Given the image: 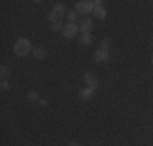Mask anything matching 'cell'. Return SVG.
Segmentation results:
<instances>
[{"label": "cell", "instance_id": "cell-1", "mask_svg": "<svg viewBox=\"0 0 153 146\" xmlns=\"http://www.w3.org/2000/svg\"><path fill=\"white\" fill-rule=\"evenodd\" d=\"M13 49H15V54H16V55H20V57L28 55V54L31 52V42H30V39L20 38L15 42V47H13Z\"/></svg>", "mask_w": 153, "mask_h": 146}, {"label": "cell", "instance_id": "cell-2", "mask_svg": "<svg viewBox=\"0 0 153 146\" xmlns=\"http://www.w3.org/2000/svg\"><path fill=\"white\" fill-rule=\"evenodd\" d=\"M65 12H67V8H65V5H64V3H57V5L52 8V12H51V15L47 16V20H49L51 23H54V21L60 20V16H64Z\"/></svg>", "mask_w": 153, "mask_h": 146}, {"label": "cell", "instance_id": "cell-3", "mask_svg": "<svg viewBox=\"0 0 153 146\" xmlns=\"http://www.w3.org/2000/svg\"><path fill=\"white\" fill-rule=\"evenodd\" d=\"M75 10L78 13L88 15L90 12H93V10H94V5H93V2H88V0H80V2L75 3Z\"/></svg>", "mask_w": 153, "mask_h": 146}, {"label": "cell", "instance_id": "cell-4", "mask_svg": "<svg viewBox=\"0 0 153 146\" xmlns=\"http://www.w3.org/2000/svg\"><path fill=\"white\" fill-rule=\"evenodd\" d=\"M78 26H76L75 23H68V24H65L64 29H62V36L64 38H67V39H72V38H75V34L78 32Z\"/></svg>", "mask_w": 153, "mask_h": 146}, {"label": "cell", "instance_id": "cell-5", "mask_svg": "<svg viewBox=\"0 0 153 146\" xmlns=\"http://www.w3.org/2000/svg\"><path fill=\"white\" fill-rule=\"evenodd\" d=\"M109 60V50H104V49H98L94 52V62L96 63H103V62H108Z\"/></svg>", "mask_w": 153, "mask_h": 146}, {"label": "cell", "instance_id": "cell-6", "mask_svg": "<svg viewBox=\"0 0 153 146\" xmlns=\"http://www.w3.org/2000/svg\"><path fill=\"white\" fill-rule=\"evenodd\" d=\"M83 80H85V83L88 85V88L90 89H96L98 86H100V83H98V80H96V76H93L91 73H85L83 75Z\"/></svg>", "mask_w": 153, "mask_h": 146}, {"label": "cell", "instance_id": "cell-7", "mask_svg": "<svg viewBox=\"0 0 153 146\" xmlns=\"http://www.w3.org/2000/svg\"><path fill=\"white\" fill-rule=\"evenodd\" d=\"M93 29V21L90 20V18H86V20H83L82 23H80V31H82V34H88V32H91Z\"/></svg>", "mask_w": 153, "mask_h": 146}, {"label": "cell", "instance_id": "cell-8", "mask_svg": "<svg viewBox=\"0 0 153 146\" xmlns=\"http://www.w3.org/2000/svg\"><path fill=\"white\" fill-rule=\"evenodd\" d=\"M93 96H94V91L90 89V88H85V89L80 91V99L85 101V102H86V101H91Z\"/></svg>", "mask_w": 153, "mask_h": 146}, {"label": "cell", "instance_id": "cell-9", "mask_svg": "<svg viewBox=\"0 0 153 146\" xmlns=\"http://www.w3.org/2000/svg\"><path fill=\"white\" fill-rule=\"evenodd\" d=\"M33 55H34V58H38V60H44L47 57V50L44 47H34L33 49Z\"/></svg>", "mask_w": 153, "mask_h": 146}, {"label": "cell", "instance_id": "cell-10", "mask_svg": "<svg viewBox=\"0 0 153 146\" xmlns=\"http://www.w3.org/2000/svg\"><path fill=\"white\" fill-rule=\"evenodd\" d=\"M80 44H82V46H91V44H93L91 32H88V34H82V38H80Z\"/></svg>", "mask_w": 153, "mask_h": 146}, {"label": "cell", "instance_id": "cell-11", "mask_svg": "<svg viewBox=\"0 0 153 146\" xmlns=\"http://www.w3.org/2000/svg\"><path fill=\"white\" fill-rule=\"evenodd\" d=\"M93 13H94V16H96V18H100L101 21H103L104 18H106V10H104L103 7H94Z\"/></svg>", "mask_w": 153, "mask_h": 146}, {"label": "cell", "instance_id": "cell-12", "mask_svg": "<svg viewBox=\"0 0 153 146\" xmlns=\"http://www.w3.org/2000/svg\"><path fill=\"white\" fill-rule=\"evenodd\" d=\"M26 97H28V101H30V102H36V101H39V94L36 93L34 89H30V91H28V93H26Z\"/></svg>", "mask_w": 153, "mask_h": 146}, {"label": "cell", "instance_id": "cell-13", "mask_svg": "<svg viewBox=\"0 0 153 146\" xmlns=\"http://www.w3.org/2000/svg\"><path fill=\"white\" fill-rule=\"evenodd\" d=\"M8 76H10V68L7 67V65H2V67H0V78L7 80Z\"/></svg>", "mask_w": 153, "mask_h": 146}, {"label": "cell", "instance_id": "cell-14", "mask_svg": "<svg viewBox=\"0 0 153 146\" xmlns=\"http://www.w3.org/2000/svg\"><path fill=\"white\" fill-rule=\"evenodd\" d=\"M76 16H78V12H76V10H68V12H67V18H68L70 23H75Z\"/></svg>", "mask_w": 153, "mask_h": 146}, {"label": "cell", "instance_id": "cell-15", "mask_svg": "<svg viewBox=\"0 0 153 146\" xmlns=\"http://www.w3.org/2000/svg\"><path fill=\"white\" fill-rule=\"evenodd\" d=\"M109 46H111V39H109V38H104L103 41H101V47H100V49L109 50Z\"/></svg>", "mask_w": 153, "mask_h": 146}, {"label": "cell", "instance_id": "cell-16", "mask_svg": "<svg viewBox=\"0 0 153 146\" xmlns=\"http://www.w3.org/2000/svg\"><path fill=\"white\" fill-rule=\"evenodd\" d=\"M64 29V26H62V21L60 20H57V21H54L52 23V31H62Z\"/></svg>", "mask_w": 153, "mask_h": 146}, {"label": "cell", "instance_id": "cell-17", "mask_svg": "<svg viewBox=\"0 0 153 146\" xmlns=\"http://www.w3.org/2000/svg\"><path fill=\"white\" fill-rule=\"evenodd\" d=\"M8 81H5V80H2V85H0V89H2V91H7V89H8Z\"/></svg>", "mask_w": 153, "mask_h": 146}, {"label": "cell", "instance_id": "cell-18", "mask_svg": "<svg viewBox=\"0 0 153 146\" xmlns=\"http://www.w3.org/2000/svg\"><path fill=\"white\" fill-rule=\"evenodd\" d=\"M39 104H41V105H47V99H39Z\"/></svg>", "mask_w": 153, "mask_h": 146}, {"label": "cell", "instance_id": "cell-19", "mask_svg": "<svg viewBox=\"0 0 153 146\" xmlns=\"http://www.w3.org/2000/svg\"><path fill=\"white\" fill-rule=\"evenodd\" d=\"M67 146H78V145H76V143H75V141H72V143H68Z\"/></svg>", "mask_w": 153, "mask_h": 146}, {"label": "cell", "instance_id": "cell-20", "mask_svg": "<svg viewBox=\"0 0 153 146\" xmlns=\"http://www.w3.org/2000/svg\"><path fill=\"white\" fill-rule=\"evenodd\" d=\"M152 65H153V57H152Z\"/></svg>", "mask_w": 153, "mask_h": 146}]
</instances>
